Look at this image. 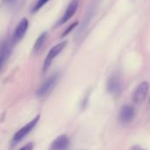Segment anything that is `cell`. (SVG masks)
Listing matches in <instances>:
<instances>
[{
  "mask_svg": "<svg viewBox=\"0 0 150 150\" xmlns=\"http://www.w3.org/2000/svg\"><path fill=\"white\" fill-rule=\"evenodd\" d=\"M149 106H150V98H149Z\"/></svg>",
  "mask_w": 150,
  "mask_h": 150,
  "instance_id": "17",
  "label": "cell"
},
{
  "mask_svg": "<svg viewBox=\"0 0 150 150\" xmlns=\"http://www.w3.org/2000/svg\"><path fill=\"white\" fill-rule=\"evenodd\" d=\"M50 0H38L37 3L34 4V6L32 9V12H36L38 11L44 4H46V3H48Z\"/></svg>",
  "mask_w": 150,
  "mask_h": 150,
  "instance_id": "12",
  "label": "cell"
},
{
  "mask_svg": "<svg viewBox=\"0 0 150 150\" xmlns=\"http://www.w3.org/2000/svg\"><path fill=\"white\" fill-rule=\"evenodd\" d=\"M78 22H74V23H72V25H70L66 29H65V31H64V33H62V35H61V37H65V36H66L69 33H71V31H72L77 25H78Z\"/></svg>",
  "mask_w": 150,
  "mask_h": 150,
  "instance_id": "13",
  "label": "cell"
},
{
  "mask_svg": "<svg viewBox=\"0 0 150 150\" xmlns=\"http://www.w3.org/2000/svg\"><path fill=\"white\" fill-rule=\"evenodd\" d=\"M13 43L11 40H4L0 46V70L4 67V63L10 57L11 51H12Z\"/></svg>",
  "mask_w": 150,
  "mask_h": 150,
  "instance_id": "7",
  "label": "cell"
},
{
  "mask_svg": "<svg viewBox=\"0 0 150 150\" xmlns=\"http://www.w3.org/2000/svg\"><path fill=\"white\" fill-rule=\"evenodd\" d=\"M135 116V109L131 105H125L119 112V120L123 123H128L133 120Z\"/></svg>",
  "mask_w": 150,
  "mask_h": 150,
  "instance_id": "8",
  "label": "cell"
},
{
  "mask_svg": "<svg viewBox=\"0 0 150 150\" xmlns=\"http://www.w3.org/2000/svg\"><path fill=\"white\" fill-rule=\"evenodd\" d=\"M107 88L108 91L114 95H118L120 93L121 91V82L119 77L117 75H112L109 80H108V83H107Z\"/></svg>",
  "mask_w": 150,
  "mask_h": 150,
  "instance_id": "9",
  "label": "cell"
},
{
  "mask_svg": "<svg viewBox=\"0 0 150 150\" xmlns=\"http://www.w3.org/2000/svg\"><path fill=\"white\" fill-rule=\"evenodd\" d=\"M5 3H11V2H13L14 0H4Z\"/></svg>",
  "mask_w": 150,
  "mask_h": 150,
  "instance_id": "16",
  "label": "cell"
},
{
  "mask_svg": "<svg viewBox=\"0 0 150 150\" xmlns=\"http://www.w3.org/2000/svg\"><path fill=\"white\" fill-rule=\"evenodd\" d=\"M34 149V144L33 143H28L27 145H25L23 148H21L19 150H33Z\"/></svg>",
  "mask_w": 150,
  "mask_h": 150,
  "instance_id": "14",
  "label": "cell"
},
{
  "mask_svg": "<svg viewBox=\"0 0 150 150\" xmlns=\"http://www.w3.org/2000/svg\"><path fill=\"white\" fill-rule=\"evenodd\" d=\"M79 7V0H72V2L69 4V5L66 8V11H65L64 15L62 16V18L57 21V23L56 24L55 27L60 26L62 25H64L65 23H66L76 12L77 9Z\"/></svg>",
  "mask_w": 150,
  "mask_h": 150,
  "instance_id": "6",
  "label": "cell"
},
{
  "mask_svg": "<svg viewBox=\"0 0 150 150\" xmlns=\"http://www.w3.org/2000/svg\"><path fill=\"white\" fill-rule=\"evenodd\" d=\"M149 82L147 81H144L142 82L141 83L139 84V86L136 88L134 93H133V99L134 101V103L136 104H141L142 103L148 93H149Z\"/></svg>",
  "mask_w": 150,
  "mask_h": 150,
  "instance_id": "5",
  "label": "cell"
},
{
  "mask_svg": "<svg viewBox=\"0 0 150 150\" xmlns=\"http://www.w3.org/2000/svg\"><path fill=\"white\" fill-rule=\"evenodd\" d=\"M40 119V115H37L32 121H30L29 123H27L25 127H23L22 128H20L14 135L13 137V142H20L22 139H24L32 130L33 128L35 127V125L37 124L38 120Z\"/></svg>",
  "mask_w": 150,
  "mask_h": 150,
  "instance_id": "4",
  "label": "cell"
},
{
  "mask_svg": "<svg viewBox=\"0 0 150 150\" xmlns=\"http://www.w3.org/2000/svg\"><path fill=\"white\" fill-rule=\"evenodd\" d=\"M131 150H144L141 146H139V145H134V146H133L132 148H131Z\"/></svg>",
  "mask_w": 150,
  "mask_h": 150,
  "instance_id": "15",
  "label": "cell"
},
{
  "mask_svg": "<svg viewBox=\"0 0 150 150\" xmlns=\"http://www.w3.org/2000/svg\"><path fill=\"white\" fill-rule=\"evenodd\" d=\"M28 24H29V23H28V20H27V18H22V19L19 22V24L17 25V26H16V28H15L13 33H12V37H11V42L13 43V45L16 44V43H18L19 41H20L21 39L24 37L25 33H26L27 31Z\"/></svg>",
  "mask_w": 150,
  "mask_h": 150,
  "instance_id": "3",
  "label": "cell"
},
{
  "mask_svg": "<svg viewBox=\"0 0 150 150\" xmlns=\"http://www.w3.org/2000/svg\"><path fill=\"white\" fill-rule=\"evenodd\" d=\"M70 142L66 135H60L51 143L50 150H66L69 148Z\"/></svg>",
  "mask_w": 150,
  "mask_h": 150,
  "instance_id": "10",
  "label": "cell"
},
{
  "mask_svg": "<svg viewBox=\"0 0 150 150\" xmlns=\"http://www.w3.org/2000/svg\"><path fill=\"white\" fill-rule=\"evenodd\" d=\"M46 39H47V33H42L38 37V39L36 40V41H35V43L34 45V52L37 53L38 51L41 50V48L42 47L43 44L46 41Z\"/></svg>",
  "mask_w": 150,
  "mask_h": 150,
  "instance_id": "11",
  "label": "cell"
},
{
  "mask_svg": "<svg viewBox=\"0 0 150 150\" xmlns=\"http://www.w3.org/2000/svg\"><path fill=\"white\" fill-rule=\"evenodd\" d=\"M58 79H59V74L58 73L54 74L50 78H48L42 84V86L38 89V91H37V96L38 97H44L48 93H50L53 90V88L55 87V85L57 84Z\"/></svg>",
  "mask_w": 150,
  "mask_h": 150,
  "instance_id": "2",
  "label": "cell"
},
{
  "mask_svg": "<svg viewBox=\"0 0 150 150\" xmlns=\"http://www.w3.org/2000/svg\"><path fill=\"white\" fill-rule=\"evenodd\" d=\"M67 45V41H62L57 45H55L48 53L47 56H46V59L44 61V63H43V71L46 72L49 68L50 67L51 63H52V61L63 51V49L66 47Z\"/></svg>",
  "mask_w": 150,
  "mask_h": 150,
  "instance_id": "1",
  "label": "cell"
}]
</instances>
